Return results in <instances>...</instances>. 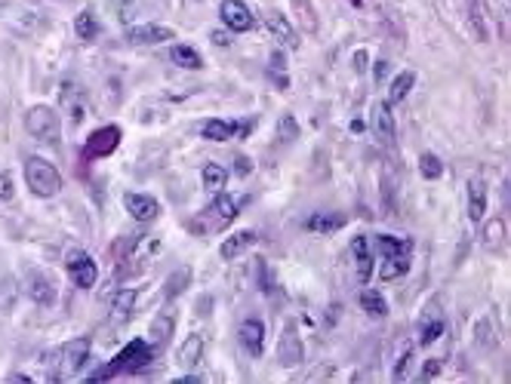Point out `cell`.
Masks as SVG:
<instances>
[{
	"instance_id": "obj_1",
	"label": "cell",
	"mask_w": 511,
	"mask_h": 384,
	"mask_svg": "<svg viewBox=\"0 0 511 384\" xmlns=\"http://www.w3.org/2000/svg\"><path fill=\"white\" fill-rule=\"evenodd\" d=\"M25 182L31 188V194L43 197V200L62 191V172L50 160H43V157H28L25 160Z\"/></svg>"
},
{
	"instance_id": "obj_2",
	"label": "cell",
	"mask_w": 511,
	"mask_h": 384,
	"mask_svg": "<svg viewBox=\"0 0 511 384\" xmlns=\"http://www.w3.org/2000/svg\"><path fill=\"white\" fill-rule=\"evenodd\" d=\"M25 129L34 142L41 145H55L62 138V120L50 105H34L25 114Z\"/></svg>"
},
{
	"instance_id": "obj_3",
	"label": "cell",
	"mask_w": 511,
	"mask_h": 384,
	"mask_svg": "<svg viewBox=\"0 0 511 384\" xmlns=\"http://www.w3.org/2000/svg\"><path fill=\"white\" fill-rule=\"evenodd\" d=\"M90 339H74L68 341L65 348H59V378H71V375H77V372L87 366V360H90Z\"/></svg>"
},
{
	"instance_id": "obj_4",
	"label": "cell",
	"mask_w": 511,
	"mask_h": 384,
	"mask_svg": "<svg viewBox=\"0 0 511 384\" xmlns=\"http://www.w3.org/2000/svg\"><path fill=\"white\" fill-rule=\"evenodd\" d=\"M65 268H68V277H71V283L77 289H92L96 286L99 268H96V261H92L87 252H71L68 261H65Z\"/></svg>"
},
{
	"instance_id": "obj_5",
	"label": "cell",
	"mask_w": 511,
	"mask_h": 384,
	"mask_svg": "<svg viewBox=\"0 0 511 384\" xmlns=\"http://www.w3.org/2000/svg\"><path fill=\"white\" fill-rule=\"evenodd\" d=\"M237 212H240V203H237V197H231V194H216V200H213V206L207 212H203V219H210V231H222L225 224H231L237 219Z\"/></svg>"
},
{
	"instance_id": "obj_6",
	"label": "cell",
	"mask_w": 511,
	"mask_h": 384,
	"mask_svg": "<svg viewBox=\"0 0 511 384\" xmlns=\"http://www.w3.org/2000/svg\"><path fill=\"white\" fill-rule=\"evenodd\" d=\"M176 31L166 25H157V22H145V25H129L127 28V43L133 46H154V43H166L173 40Z\"/></svg>"
},
{
	"instance_id": "obj_7",
	"label": "cell",
	"mask_w": 511,
	"mask_h": 384,
	"mask_svg": "<svg viewBox=\"0 0 511 384\" xmlns=\"http://www.w3.org/2000/svg\"><path fill=\"white\" fill-rule=\"evenodd\" d=\"M120 138H124V133H120V126H99L96 133H92L87 138V145H83V151H87V157H108V154H114V148L120 145Z\"/></svg>"
},
{
	"instance_id": "obj_8",
	"label": "cell",
	"mask_w": 511,
	"mask_h": 384,
	"mask_svg": "<svg viewBox=\"0 0 511 384\" xmlns=\"http://www.w3.org/2000/svg\"><path fill=\"white\" fill-rule=\"evenodd\" d=\"M151 341H145V339H133L127 344L124 351L114 357V363H111V369H139V366H145L148 360H151Z\"/></svg>"
},
{
	"instance_id": "obj_9",
	"label": "cell",
	"mask_w": 511,
	"mask_h": 384,
	"mask_svg": "<svg viewBox=\"0 0 511 384\" xmlns=\"http://www.w3.org/2000/svg\"><path fill=\"white\" fill-rule=\"evenodd\" d=\"M219 16H222V22H225V28H231V31H237V34L253 28V13H249V6L244 0H222Z\"/></svg>"
},
{
	"instance_id": "obj_10",
	"label": "cell",
	"mask_w": 511,
	"mask_h": 384,
	"mask_svg": "<svg viewBox=\"0 0 511 384\" xmlns=\"http://www.w3.org/2000/svg\"><path fill=\"white\" fill-rule=\"evenodd\" d=\"M124 203H127V212L133 215L136 221H154L157 215H161V203H157L151 194H136V191H129V194L124 197Z\"/></svg>"
},
{
	"instance_id": "obj_11",
	"label": "cell",
	"mask_w": 511,
	"mask_h": 384,
	"mask_svg": "<svg viewBox=\"0 0 511 384\" xmlns=\"http://www.w3.org/2000/svg\"><path fill=\"white\" fill-rule=\"evenodd\" d=\"M277 363L286 369L299 366L302 363V341H299V332L296 326H286L284 335H281V348H277Z\"/></svg>"
},
{
	"instance_id": "obj_12",
	"label": "cell",
	"mask_w": 511,
	"mask_h": 384,
	"mask_svg": "<svg viewBox=\"0 0 511 384\" xmlns=\"http://www.w3.org/2000/svg\"><path fill=\"white\" fill-rule=\"evenodd\" d=\"M237 339H240V344L247 348L249 357H259V353H262V341H265V323L256 320V317H249V320L240 323Z\"/></svg>"
},
{
	"instance_id": "obj_13",
	"label": "cell",
	"mask_w": 511,
	"mask_h": 384,
	"mask_svg": "<svg viewBox=\"0 0 511 384\" xmlns=\"http://www.w3.org/2000/svg\"><path fill=\"white\" fill-rule=\"evenodd\" d=\"M28 295H31V302L50 307L59 298V289H55V283L46 274H31L28 277Z\"/></svg>"
},
{
	"instance_id": "obj_14",
	"label": "cell",
	"mask_w": 511,
	"mask_h": 384,
	"mask_svg": "<svg viewBox=\"0 0 511 384\" xmlns=\"http://www.w3.org/2000/svg\"><path fill=\"white\" fill-rule=\"evenodd\" d=\"M441 335H443V314H441V307H429L419 323V344L422 348H431Z\"/></svg>"
},
{
	"instance_id": "obj_15",
	"label": "cell",
	"mask_w": 511,
	"mask_h": 384,
	"mask_svg": "<svg viewBox=\"0 0 511 384\" xmlns=\"http://www.w3.org/2000/svg\"><path fill=\"white\" fill-rule=\"evenodd\" d=\"M265 25H268V31H271V37H274V40L281 43V46H286V50H299V43H302V40H299V34L293 31V25L286 22L284 16L271 13V16L265 18Z\"/></svg>"
},
{
	"instance_id": "obj_16",
	"label": "cell",
	"mask_w": 511,
	"mask_h": 384,
	"mask_svg": "<svg viewBox=\"0 0 511 384\" xmlns=\"http://www.w3.org/2000/svg\"><path fill=\"white\" fill-rule=\"evenodd\" d=\"M345 215L342 212H314L305 219V231H311V234H333V231H339V228H345Z\"/></svg>"
},
{
	"instance_id": "obj_17",
	"label": "cell",
	"mask_w": 511,
	"mask_h": 384,
	"mask_svg": "<svg viewBox=\"0 0 511 384\" xmlns=\"http://www.w3.org/2000/svg\"><path fill=\"white\" fill-rule=\"evenodd\" d=\"M487 209V185L484 179H468V219L480 224Z\"/></svg>"
},
{
	"instance_id": "obj_18",
	"label": "cell",
	"mask_w": 511,
	"mask_h": 384,
	"mask_svg": "<svg viewBox=\"0 0 511 384\" xmlns=\"http://www.w3.org/2000/svg\"><path fill=\"white\" fill-rule=\"evenodd\" d=\"M413 258L410 252H397V256H388L382 258V265H379V280H385V283H392V280H401L407 270H410Z\"/></svg>"
},
{
	"instance_id": "obj_19",
	"label": "cell",
	"mask_w": 511,
	"mask_h": 384,
	"mask_svg": "<svg viewBox=\"0 0 511 384\" xmlns=\"http://www.w3.org/2000/svg\"><path fill=\"white\" fill-rule=\"evenodd\" d=\"M136 305H139V292H136V289H120V292L114 295V302H111V320H114V323H127L129 317H133Z\"/></svg>"
},
{
	"instance_id": "obj_20",
	"label": "cell",
	"mask_w": 511,
	"mask_h": 384,
	"mask_svg": "<svg viewBox=\"0 0 511 384\" xmlns=\"http://www.w3.org/2000/svg\"><path fill=\"white\" fill-rule=\"evenodd\" d=\"M351 252H355V261H357V277H360V283H367L370 274H373V252H370V240L364 237V234L351 240Z\"/></svg>"
},
{
	"instance_id": "obj_21",
	"label": "cell",
	"mask_w": 511,
	"mask_h": 384,
	"mask_svg": "<svg viewBox=\"0 0 511 384\" xmlns=\"http://www.w3.org/2000/svg\"><path fill=\"white\" fill-rule=\"evenodd\" d=\"M74 31H77V40L83 43H96L99 34H102V25H99V16L92 13V9H83L74 18Z\"/></svg>"
},
{
	"instance_id": "obj_22",
	"label": "cell",
	"mask_w": 511,
	"mask_h": 384,
	"mask_svg": "<svg viewBox=\"0 0 511 384\" xmlns=\"http://www.w3.org/2000/svg\"><path fill=\"white\" fill-rule=\"evenodd\" d=\"M170 62L173 65H179V68H188V71H200L203 68V55L194 50V46H188V43H176V46H170Z\"/></svg>"
},
{
	"instance_id": "obj_23",
	"label": "cell",
	"mask_w": 511,
	"mask_h": 384,
	"mask_svg": "<svg viewBox=\"0 0 511 384\" xmlns=\"http://www.w3.org/2000/svg\"><path fill=\"white\" fill-rule=\"evenodd\" d=\"M373 129L379 136V142H394V117H392V105H376L373 111Z\"/></svg>"
},
{
	"instance_id": "obj_24",
	"label": "cell",
	"mask_w": 511,
	"mask_h": 384,
	"mask_svg": "<svg viewBox=\"0 0 511 384\" xmlns=\"http://www.w3.org/2000/svg\"><path fill=\"white\" fill-rule=\"evenodd\" d=\"M256 240H259V237H256V234H253V231H240V234H235V237H228L225 243H222V249H219V256H222V258H225V261H235V258L240 256V252H244L247 246H253V243H256Z\"/></svg>"
},
{
	"instance_id": "obj_25",
	"label": "cell",
	"mask_w": 511,
	"mask_h": 384,
	"mask_svg": "<svg viewBox=\"0 0 511 384\" xmlns=\"http://www.w3.org/2000/svg\"><path fill=\"white\" fill-rule=\"evenodd\" d=\"M203 357V339L200 335H188V339L182 341V348H179V366L182 369H194L200 363Z\"/></svg>"
},
{
	"instance_id": "obj_26",
	"label": "cell",
	"mask_w": 511,
	"mask_h": 384,
	"mask_svg": "<svg viewBox=\"0 0 511 384\" xmlns=\"http://www.w3.org/2000/svg\"><path fill=\"white\" fill-rule=\"evenodd\" d=\"M416 87V74L413 71H401L397 77L392 80V87H388V105H397V102H404L407 96L413 92Z\"/></svg>"
},
{
	"instance_id": "obj_27",
	"label": "cell",
	"mask_w": 511,
	"mask_h": 384,
	"mask_svg": "<svg viewBox=\"0 0 511 384\" xmlns=\"http://www.w3.org/2000/svg\"><path fill=\"white\" fill-rule=\"evenodd\" d=\"M237 124H228V120H207L200 126V136L203 138H213V142H228L231 136H237Z\"/></svg>"
},
{
	"instance_id": "obj_28",
	"label": "cell",
	"mask_w": 511,
	"mask_h": 384,
	"mask_svg": "<svg viewBox=\"0 0 511 384\" xmlns=\"http://www.w3.org/2000/svg\"><path fill=\"white\" fill-rule=\"evenodd\" d=\"M200 175H203V191H207V194H213V197H216V194H222V191H225L228 172L222 170L219 163H207V166H203V172H200Z\"/></svg>"
},
{
	"instance_id": "obj_29",
	"label": "cell",
	"mask_w": 511,
	"mask_h": 384,
	"mask_svg": "<svg viewBox=\"0 0 511 384\" xmlns=\"http://www.w3.org/2000/svg\"><path fill=\"white\" fill-rule=\"evenodd\" d=\"M59 96H62V105L71 108V117L80 120V114H83V89L77 87V83H62Z\"/></svg>"
},
{
	"instance_id": "obj_30",
	"label": "cell",
	"mask_w": 511,
	"mask_h": 384,
	"mask_svg": "<svg viewBox=\"0 0 511 384\" xmlns=\"http://www.w3.org/2000/svg\"><path fill=\"white\" fill-rule=\"evenodd\" d=\"M487 249H502V240H505V221L502 219H490L484 224V234H480Z\"/></svg>"
},
{
	"instance_id": "obj_31",
	"label": "cell",
	"mask_w": 511,
	"mask_h": 384,
	"mask_svg": "<svg viewBox=\"0 0 511 384\" xmlns=\"http://www.w3.org/2000/svg\"><path fill=\"white\" fill-rule=\"evenodd\" d=\"M360 311H367L370 317H385L388 314V305H385V298L373 292V289H367V292H360Z\"/></svg>"
},
{
	"instance_id": "obj_32",
	"label": "cell",
	"mask_w": 511,
	"mask_h": 384,
	"mask_svg": "<svg viewBox=\"0 0 511 384\" xmlns=\"http://www.w3.org/2000/svg\"><path fill=\"white\" fill-rule=\"evenodd\" d=\"M376 246L382 252V258H388V256H397V252H410V240H397L392 234H379Z\"/></svg>"
},
{
	"instance_id": "obj_33",
	"label": "cell",
	"mask_w": 511,
	"mask_h": 384,
	"mask_svg": "<svg viewBox=\"0 0 511 384\" xmlns=\"http://www.w3.org/2000/svg\"><path fill=\"white\" fill-rule=\"evenodd\" d=\"M419 172H422V179H425V182L441 179V175H443V163H441V157H434V154H422V157H419Z\"/></svg>"
},
{
	"instance_id": "obj_34",
	"label": "cell",
	"mask_w": 511,
	"mask_h": 384,
	"mask_svg": "<svg viewBox=\"0 0 511 384\" xmlns=\"http://www.w3.org/2000/svg\"><path fill=\"white\" fill-rule=\"evenodd\" d=\"M16 298H18V286H16V280H9L4 277L0 280V311H13V305H16Z\"/></svg>"
},
{
	"instance_id": "obj_35",
	"label": "cell",
	"mask_w": 511,
	"mask_h": 384,
	"mask_svg": "<svg viewBox=\"0 0 511 384\" xmlns=\"http://www.w3.org/2000/svg\"><path fill=\"white\" fill-rule=\"evenodd\" d=\"M296 136H299V124H296L293 114H284L277 120V142H296Z\"/></svg>"
},
{
	"instance_id": "obj_36",
	"label": "cell",
	"mask_w": 511,
	"mask_h": 384,
	"mask_svg": "<svg viewBox=\"0 0 511 384\" xmlns=\"http://www.w3.org/2000/svg\"><path fill=\"white\" fill-rule=\"evenodd\" d=\"M0 200H4V203L16 200V179H13V172H9V170L0 172Z\"/></svg>"
},
{
	"instance_id": "obj_37",
	"label": "cell",
	"mask_w": 511,
	"mask_h": 384,
	"mask_svg": "<svg viewBox=\"0 0 511 384\" xmlns=\"http://www.w3.org/2000/svg\"><path fill=\"white\" fill-rule=\"evenodd\" d=\"M191 283V270H176L173 280H170V286H166V298H173V295H179L185 286Z\"/></svg>"
},
{
	"instance_id": "obj_38",
	"label": "cell",
	"mask_w": 511,
	"mask_h": 384,
	"mask_svg": "<svg viewBox=\"0 0 511 384\" xmlns=\"http://www.w3.org/2000/svg\"><path fill=\"white\" fill-rule=\"evenodd\" d=\"M173 335V317H161V320L154 323V341L161 344V341H166Z\"/></svg>"
},
{
	"instance_id": "obj_39",
	"label": "cell",
	"mask_w": 511,
	"mask_h": 384,
	"mask_svg": "<svg viewBox=\"0 0 511 384\" xmlns=\"http://www.w3.org/2000/svg\"><path fill=\"white\" fill-rule=\"evenodd\" d=\"M136 6H142V0H124V4H120V22L124 25H129L133 22V16H136Z\"/></svg>"
},
{
	"instance_id": "obj_40",
	"label": "cell",
	"mask_w": 511,
	"mask_h": 384,
	"mask_svg": "<svg viewBox=\"0 0 511 384\" xmlns=\"http://www.w3.org/2000/svg\"><path fill=\"white\" fill-rule=\"evenodd\" d=\"M293 4H296V13L302 16V22H305V25H311V28L318 25V18H314V13L308 9V6H311V0H293Z\"/></svg>"
},
{
	"instance_id": "obj_41",
	"label": "cell",
	"mask_w": 511,
	"mask_h": 384,
	"mask_svg": "<svg viewBox=\"0 0 511 384\" xmlns=\"http://www.w3.org/2000/svg\"><path fill=\"white\" fill-rule=\"evenodd\" d=\"M410 363H413V351H407L404 357L397 360V366H394V378H397V381L407 378V369H410Z\"/></svg>"
},
{
	"instance_id": "obj_42",
	"label": "cell",
	"mask_w": 511,
	"mask_h": 384,
	"mask_svg": "<svg viewBox=\"0 0 511 384\" xmlns=\"http://www.w3.org/2000/svg\"><path fill=\"white\" fill-rule=\"evenodd\" d=\"M441 375V360H429L422 366V375H419V381H431V378H438Z\"/></svg>"
},
{
	"instance_id": "obj_43",
	"label": "cell",
	"mask_w": 511,
	"mask_h": 384,
	"mask_svg": "<svg viewBox=\"0 0 511 384\" xmlns=\"http://www.w3.org/2000/svg\"><path fill=\"white\" fill-rule=\"evenodd\" d=\"M249 170H253V163H249V157L237 154V157H235V172H237V179H247V175H249Z\"/></svg>"
},
{
	"instance_id": "obj_44",
	"label": "cell",
	"mask_w": 511,
	"mask_h": 384,
	"mask_svg": "<svg viewBox=\"0 0 511 384\" xmlns=\"http://www.w3.org/2000/svg\"><path fill=\"white\" fill-rule=\"evenodd\" d=\"M388 74V62H376V68H373V77H376V83H382V77Z\"/></svg>"
},
{
	"instance_id": "obj_45",
	"label": "cell",
	"mask_w": 511,
	"mask_h": 384,
	"mask_svg": "<svg viewBox=\"0 0 511 384\" xmlns=\"http://www.w3.org/2000/svg\"><path fill=\"white\" fill-rule=\"evenodd\" d=\"M355 68H357V71H364V68H367V53H364V50L357 53V59H355Z\"/></svg>"
},
{
	"instance_id": "obj_46",
	"label": "cell",
	"mask_w": 511,
	"mask_h": 384,
	"mask_svg": "<svg viewBox=\"0 0 511 384\" xmlns=\"http://www.w3.org/2000/svg\"><path fill=\"white\" fill-rule=\"evenodd\" d=\"M364 129H367V126H364V120H351V133H355V136H360Z\"/></svg>"
},
{
	"instance_id": "obj_47",
	"label": "cell",
	"mask_w": 511,
	"mask_h": 384,
	"mask_svg": "<svg viewBox=\"0 0 511 384\" xmlns=\"http://www.w3.org/2000/svg\"><path fill=\"white\" fill-rule=\"evenodd\" d=\"M348 4H351V6H360V4H364V0H348Z\"/></svg>"
}]
</instances>
